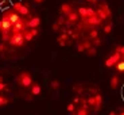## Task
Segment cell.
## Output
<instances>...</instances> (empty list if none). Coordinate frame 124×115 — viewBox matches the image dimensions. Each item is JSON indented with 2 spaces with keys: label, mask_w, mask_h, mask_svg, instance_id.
<instances>
[{
  "label": "cell",
  "mask_w": 124,
  "mask_h": 115,
  "mask_svg": "<svg viewBox=\"0 0 124 115\" xmlns=\"http://www.w3.org/2000/svg\"><path fill=\"white\" fill-rule=\"evenodd\" d=\"M8 44L14 47H22L24 45V38H23V33H19V34H12L9 35Z\"/></svg>",
  "instance_id": "1"
},
{
  "label": "cell",
  "mask_w": 124,
  "mask_h": 115,
  "mask_svg": "<svg viewBox=\"0 0 124 115\" xmlns=\"http://www.w3.org/2000/svg\"><path fill=\"white\" fill-rule=\"evenodd\" d=\"M12 11H15L19 16H20V15H22V16H27L28 14H30V8H28V6L20 3V1H16V3L12 4Z\"/></svg>",
  "instance_id": "2"
},
{
  "label": "cell",
  "mask_w": 124,
  "mask_h": 115,
  "mask_svg": "<svg viewBox=\"0 0 124 115\" xmlns=\"http://www.w3.org/2000/svg\"><path fill=\"white\" fill-rule=\"evenodd\" d=\"M16 80H18V83L20 85H23V87H31V84H32V77H31V75L28 72H22Z\"/></svg>",
  "instance_id": "3"
},
{
  "label": "cell",
  "mask_w": 124,
  "mask_h": 115,
  "mask_svg": "<svg viewBox=\"0 0 124 115\" xmlns=\"http://www.w3.org/2000/svg\"><path fill=\"white\" fill-rule=\"evenodd\" d=\"M1 19H3V20H8V22L14 26V25H15V23L19 20V19H20V16H19L18 14L15 12V11H12V9H7L6 12L3 14Z\"/></svg>",
  "instance_id": "4"
},
{
  "label": "cell",
  "mask_w": 124,
  "mask_h": 115,
  "mask_svg": "<svg viewBox=\"0 0 124 115\" xmlns=\"http://www.w3.org/2000/svg\"><path fill=\"white\" fill-rule=\"evenodd\" d=\"M120 60H121L120 54H119L117 52H115V53L112 54V56H109L108 58L105 60V62H104V64H105L107 68H112V66H115L116 64H117V62L120 61Z\"/></svg>",
  "instance_id": "5"
},
{
  "label": "cell",
  "mask_w": 124,
  "mask_h": 115,
  "mask_svg": "<svg viewBox=\"0 0 124 115\" xmlns=\"http://www.w3.org/2000/svg\"><path fill=\"white\" fill-rule=\"evenodd\" d=\"M26 25L28 28H38L40 25V18L39 16H31L28 20H26Z\"/></svg>",
  "instance_id": "6"
},
{
  "label": "cell",
  "mask_w": 124,
  "mask_h": 115,
  "mask_svg": "<svg viewBox=\"0 0 124 115\" xmlns=\"http://www.w3.org/2000/svg\"><path fill=\"white\" fill-rule=\"evenodd\" d=\"M12 28V25L8 22V20H3V19H0V33L3 34V33H9Z\"/></svg>",
  "instance_id": "7"
},
{
  "label": "cell",
  "mask_w": 124,
  "mask_h": 115,
  "mask_svg": "<svg viewBox=\"0 0 124 115\" xmlns=\"http://www.w3.org/2000/svg\"><path fill=\"white\" fill-rule=\"evenodd\" d=\"M85 22L88 23L89 26H100L101 25V20H100L99 18H97L96 15H93V16H89V18H86V19H84Z\"/></svg>",
  "instance_id": "8"
},
{
  "label": "cell",
  "mask_w": 124,
  "mask_h": 115,
  "mask_svg": "<svg viewBox=\"0 0 124 115\" xmlns=\"http://www.w3.org/2000/svg\"><path fill=\"white\" fill-rule=\"evenodd\" d=\"M68 41H69V35L66 34V33H62V34L58 37L57 42H58V45H61V46H66V44H68Z\"/></svg>",
  "instance_id": "9"
},
{
  "label": "cell",
  "mask_w": 124,
  "mask_h": 115,
  "mask_svg": "<svg viewBox=\"0 0 124 115\" xmlns=\"http://www.w3.org/2000/svg\"><path fill=\"white\" fill-rule=\"evenodd\" d=\"M101 104H102V95L96 93L94 95V108H96V111L101 108Z\"/></svg>",
  "instance_id": "10"
},
{
  "label": "cell",
  "mask_w": 124,
  "mask_h": 115,
  "mask_svg": "<svg viewBox=\"0 0 124 115\" xmlns=\"http://www.w3.org/2000/svg\"><path fill=\"white\" fill-rule=\"evenodd\" d=\"M71 11H73V9H71V6L69 3H63L61 6V14L62 15H69Z\"/></svg>",
  "instance_id": "11"
},
{
  "label": "cell",
  "mask_w": 124,
  "mask_h": 115,
  "mask_svg": "<svg viewBox=\"0 0 124 115\" xmlns=\"http://www.w3.org/2000/svg\"><path fill=\"white\" fill-rule=\"evenodd\" d=\"M78 18H80L78 14L74 12V11H71V12L68 15V23H76L78 20Z\"/></svg>",
  "instance_id": "12"
},
{
  "label": "cell",
  "mask_w": 124,
  "mask_h": 115,
  "mask_svg": "<svg viewBox=\"0 0 124 115\" xmlns=\"http://www.w3.org/2000/svg\"><path fill=\"white\" fill-rule=\"evenodd\" d=\"M40 85L37 84V83H34V84H31V93L34 95V96H38V95H40Z\"/></svg>",
  "instance_id": "13"
},
{
  "label": "cell",
  "mask_w": 124,
  "mask_h": 115,
  "mask_svg": "<svg viewBox=\"0 0 124 115\" xmlns=\"http://www.w3.org/2000/svg\"><path fill=\"white\" fill-rule=\"evenodd\" d=\"M77 14H78V16H80V18L86 19L88 18V8H86V7H80Z\"/></svg>",
  "instance_id": "14"
},
{
  "label": "cell",
  "mask_w": 124,
  "mask_h": 115,
  "mask_svg": "<svg viewBox=\"0 0 124 115\" xmlns=\"http://www.w3.org/2000/svg\"><path fill=\"white\" fill-rule=\"evenodd\" d=\"M115 69L117 71V73H124V60H120L115 65Z\"/></svg>",
  "instance_id": "15"
},
{
  "label": "cell",
  "mask_w": 124,
  "mask_h": 115,
  "mask_svg": "<svg viewBox=\"0 0 124 115\" xmlns=\"http://www.w3.org/2000/svg\"><path fill=\"white\" fill-rule=\"evenodd\" d=\"M111 88H117L119 87V84H120V80H119V77L117 76H113V77L111 79Z\"/></svg>",
  "instance_id": "16"
},
{
  "label": "cell",
  "mask_w": 124,
  "mask_h": 115,
  "mask_svg": "<svg viewBox=\"0 0 124 115\" xmlns=\"http://www.w3.org/2000/svg\"><path fill=\"white\" fill-rule=\"evenodd\" d=\"M76 115H89V112H88L86 107H81V108H78L77 111H74Z\"/></svg>",
  "instance_id": "17"
},
{
  "label": "cell",
  "mask_w": 124,
  "mask_h": 115,
  "mask_svg": "<svg viewBox=\"0 0 124 115\" xmlns=\"http://www.w3.org/2000/svg\"><path fill=\"white\" fill-rule=\"evenodd\" d=\"M9 103V100L7 99L4 95H0V107H4V106H7Z\"/></svg>",
  "instance_id": "18"
},
{
  "label": "cell",
  "mask_w": 124,
  "mask_h": 115,
  "mask_svg": "<svg viewBox=\"0 0 124 115\" xmlns=\"http://www.w3.org/2000/svg\"><path fill=\"white\" fill-rule=\"evenodd\" d=\"M85 52H86V54L89 57H93V56H96V47L93 46V47H89V49L88 50H85Z\"/></svg>",
  "instance_id": "19"
},
{
  "label": "cell",
  "mask_w": 124,
  "mask_h": 115,
  "mask_svg": "<svg viewBox=\"0 0 124 115\" xmlns=\"http://www.w3.org/2000/svg\"><path fill=\"white\" fill-rule=\"evenodd\" d=\"M116 52H117L119 54H120V57H121V60H124V46H116Z\"/></svg>",
  "instance_id": "20"
},
{
  "label": "cell",
  "mask_w": 124,
  "mask_h": 115,
  "mask_svg": "<svg viewBox=\"0 0 124 115\" xmlns=\"http://www.w3.org/2000/svg\"><path fill=\"white\" fill-rule=\"evenodd\" d=\"M59 85H61V84H59V81H58V80H53L51 83H50V87L53 88V89H58Z\"/></svg>",
  "instance_id": "21"
},
{
  "label": "cell",
  "mask_w": 124,
  "mask_h": 115,
  "mask_svg": "<svg viewBox=\"0 0 124 115\" xmlns=\"http://www.w3.org/2000/svg\"><path fill=\"white\" fill-rule=\"evenodd\" d=\"M112 27H113L112 23H107V25L104 26V33H105V34H109V33L112 31Z\"/></svg>",
  "instance_id": "22"
},
{
  "label": "cell",
  "mask_w": 124,
  "mask_h": 115,
  "mask_svg": "<svg viewBox=\"0 0 124 115\" xmlns=\"http://www.w3.org/2000/svg\"><path fill=\"white\" fill-rule=\"evenodd\" d=\"M66 110H68L69 112H74V111H76V106L73 104V103H69L68 107H66Z\"/></svg>",
  "instance_id": "23"
},
{
  "label": "cell",
  "mask_w": 124,
  "mask_h": 115,
  "mask_svg": "<svg viewBox=\"0 0 124 115\" xmlns=\"http://www.w3.org/2000/svg\"><path fill=\"white\" fill-rule=\"evenodd\" d=\"M89 35H90V38H93V39H94V38L99 37V31H97V30H90Z\"/></svg>",
  "instance_id": "24"
},
{
  "label": "cell",
  "mask_w": 124,
  "mask_h": 115,
  "mask_svg": "<svg viewBox=\"0 0 124 115\" xmlns=\"http://www.w3.org/2000/svg\"><path fill=\"white\" fill-rule=\"evenodd\" d=\"M8 39H9V33H3V34H1V41L8 42Z\"/></svg>",
  "instance_id": "25"
},
{
  "label": "cell",
  "mask_w": 124,
  "mask_h": 115,
  "mask_svg": "<svg viewBox=\"0 0 124 115\" xmlns=\"http://www.w3.org/2000/svg\"><path fill=\"white\" fill-rule=\"evenodd\" d=\"M82 46H84L85 50H88L89 47H92V44H90L89 41H84V42H82Z\"/></svg>",
  "instance_id": "26"
},
{
  "label": "cell",
  "mask_w": 124,
  "mask_h": 115,
  "mask_svg": "<svg viewBox=\"0 0 124 115\" xmlns=\"http://www.w3.org/2000/svg\"><path fill=\"white\" fill-rule=\"evenodd\" d=\"M30 33H31V35L35 38L38 34H39V30H38V28H30Z\"/></svg>",
  "instance_id": "27"
},
{
  "label": "cell",
  "mask_w": 124,
  "mask_h": 115,
  "mask_svg": "<svg viewBox=\"0 0 124 115\" xmlns=\"http://www.w3.org/2000/svg\"><path fill=\"white\" fill-rule=\"evenodd\" d=\"M86 103L89 104V106H94V96H90V97H88Z\"/></svg>",
  "instance_id": "28"
},
{
  "label": "cell",
  "mask_w": 124,
  "mask_h": 115,
  "mask_svg": "<svg viewBox=\"0 0 124 115\" xmlns=\"http://www.w3.org/2000/svg\"><path fill=\"white\" fill-rule=\"evenodd\" d=\"M93 45H94V46H100V45H101V39H100L99 37L94 38V39H93Z\"/></svg>",
  "instance_id": "29"
},
{
  "label": "cell",
  "mask_w": 124,
  "mask_h": 115,
  "mask_svg": "<svg viewBox=\"0 0 124 115\" xmlns=\"http://www.w3.org/2000/svg\"><path fill=\"white\" fill-rule=\"evenodd\" d=\"M51 28H53L54 31H61V26H59L58 23H53V26H51Z\"/></svg>",
  "instance_id": "30"
},
{
  "label": "cell",
  "mask_w": 124,
  "mask_h": 115,
  "mask_svg": "<svg viewBox=\"0 0 124 115\" xmlns=\"http://www.w3.org/2000/svg\"><path fill=\"white\" fill-rule=\"evenodd\" d=\"M73 89H74V92H77V93L82 92V87H81V85H74V87H73Z\"/></svg>",
  "instance_id": "31"
},
{
  "label": "cell",
  "mask_w": 124,
  "mask_h": 115,
  "mask_svg": "<svg viewBox=\"0 0 124 115\" xmlns=\"http://www.w3.org/2000/svg\"><path fill=\"white\" fill-rule=\"evenodd\" d=\"M57 23H58L59 26H62V25H65V23H66V20L63 19V16H59L58 20H57Z\"/></svg>",
  "instance_id": "32"
},
{
  "label": "cell",
  "mask_w": 124,
  "mask_h": 115,
  "mask_svg": "<svg viewBox=\"0 0 124 115\" xmlns=\"http://www.w3.org/2000/svg\"><path fill=\"white\" fill-rule=\"evenodd\" d=\"M8 89V87H7V84H4L3 81L0 83V92H3V91H7Z\"/></svg>",
  "instance_id": "33"
},
{
  "label": "cell",
  "mask_w": 124,
  "mask_h": 115,
  "mask_svg": "<svg viewBox=\"0 0 124 115\" xmlns=\"http://www.w3.org/2000/svg\"><path fill=\"white\" fill-rule=\"evenodd\" d=\"M77 52H78V53H84V52H85L82 44H78V45H77Z\"/></svg>",
  "instance_id": "34"
},
{
  "label": "cell",
  "mask_w": 124,
  "mask_h": 115,
  "mask_svg": "<svg viewBox=\"0 0 124 115\" xmlns=\"http://www.w3.org/2000/svg\"><path fill=\"white\" fill-rule=\"evenodd\" d=\"M78 103H80V97H78V96H74V97H73V104L76 106V104H78Z\"/></svg>",
  "instance_id": "35"
},
{
  "label": "cell",
  "mask_w": 124,
  "mask_h": 115,
  "mask_svg": "<svg viewBox=\"0 0 124 115\" xmlns=\"http://www.w3.org/2000/svg\"><path fill=\"white\" fill-rule=\"evenodd\" d=\"M4 50H6V45L1 42V44H0V53H1V52H4Z\"/></svg>",
  "instance_id": "36"
},
{
  "label": "cell",
  "mask_w": 124,
  "mask_h": 115,
  "mask_svg": "<svg viewBox=\"0 0 124 115\" xmlns=\"http://www.w3.org/2000/svg\"><path fill=\"white\" fill-rule=\"evenodd\" d=\"M86 1H89V3H94V4L99 3V0H86Z\"/></svg>",
  "instance_id": "37"
},
{
  "label": "cell",
  "mask_w": 124,
  "mask_h": 115,
  "mask_svg": "<svg viewBox=\"0 0 124 115\" xmlns=\"http://www.w3.org/2000/svg\"><path fill=\"white\" fill-rule=\"evenodd\" d=\"M34 1H35V3H43L45 0H34Z\"/></svg>",
  "instance_id": "38"
},
{
  "label": "cell",
  "mask_w": 124,
  "mask_h": 115,
  "mask_svg": "<svg viewBox=\"0 0 124 115\" xmlns=\"http://www.w3.org/2000/svg\"><path fill=\"white\" fill-rule=\"evenodd\" d=\"M109 115H117V114H116L115 111H111V112H109Z\"/></svg>",
  "instance_id": "39"
},
{
  "label": "cell",
  "mask_w": 124,
  "mask_h": 115,
  "mask_svg": "<svg viewBox=\"0 0 124 115\" xmlns=\"http://www.w3.org/2000/svg\"><path fill=\"white\" fill-rule=\"evenodd\" d=\"M117 115H124V111H121V112H119Z\"/></svg>",
  "instance_id": "40"
}]
</instances>
